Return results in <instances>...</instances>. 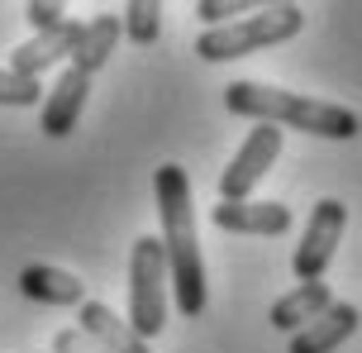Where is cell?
Instances as JSON below:
<instances>
[{
	"mask_svg": "<svg viewBox=\"0 0 362 353\" xmlns=\"http://www.w3.org/2000/svg\"><path fill=\"white\" fill-rule=\"evenodd\" d=\"M153 196H158V215H163V243L167 253V287L177 296V311L196 320L210 301V287H205V258H200V229H196V196H191V177L181 163H163L158 168V182H153Z\"/></svg>",
	"mask_w": 362,
	"mask_h": 353,
	"instance_id": "cell-1",
	"label": "cell"
},
{
	"mask_svg": "<svg viewBox=\"0 0 362 353\" xmlns=\"http://www.w3.org/2000/svg\"><path fill=\"white\" fill-rule=\"evenodd\" d=\"M224 105L229 115L272 125V129H300L310 139H358L362 120L348 105L334 100H315L305 91H286V86H267V81H229L224 86Z\"/></svg>",
	"mask_w": 362,
	"mask_h": 353,
	"instance_id": "cell-2",
	"label": "cell"
},
{
	"mask_svg": "<svg viewBox=\"0 0 362 353\" xmlns=\"http://www.w3.org/2000/svg\"><path fill=\"white\" fill-rule=\"evenodd\" d=\"M305 29V10L300 5H262L253 15L219 24V29H200L196 38V57L200 62H234V57L262 53L272 43H286Z\"/></svg>",
	"mask_w": 362,
	"mask_h": 353,
	"instance_id": "cell-3",
	"label": "cell"
},
{
	"mask_svg": "<svg viewBox=\"0 0 362 353\" xmlns=\"http://www.w3.org/2000/svg\"><path fill=\"white\" fill-rule=\"evenodd\" d=\"M129 330L139 339L163 335L167 325V253L158 234H139L134 253H129Z\"/></svg>",
	"mask_w": 362,
	"mask_h": 353,
	"instance_id": "cell-4",
	"label": "cell"
},
{
	"mask_svg": "<svg viewBox=\"0 0 362 353\" xmlns=\"http://www.w3.org/2000/svg\"><path fill=\"white\" fill-rule=\"evenodd\" d=\"M344 229H348L344 201H334V196L315 201V210H310V220H305V234H300L296 253H291V272H296V282H325L329 262H334L339 243H344Z\"/></svg>",
	"mask_w": 362,
	"mask_h": 353,
	"instance_id": "cell-5",
	"label": "cell"
},
{
	"mask_svg": "<svg viewBox=\"0 0 362 353\" xmlns=\"http://www.w3.org/2000/svg\"><path fill=\"white\" fill-rule=\"evenodd\" d=\"M276 158H281V129H272V125H257L238 153L229 158V168L219 172V201H253V191L262 186L272 168H276Z\"/></svg>",
	"mask_w": 362,
	"mask_h": 353,
	"instance_id": "cell-6",
	"label": "cell"
},
{
	"mask_svg": "<svg viewBox=\"0 0 362 353\" xmlns=\"http://www.w3.org/2000/svg\"><path fill=\"white\" fill-rule=\"evenodd\" d=\"M76 43H81V24L76 19H62L57 29H48V34H34L29 43H19L15 53H10V72L19 76H43L53 72V67H67L76 53Z\"/></svg>",
	"mask_w": 362,
	"mask_h": 353,
	"instance_id": "cell-7",
	"label": "cell"
},
{
	"mask_svg": "<svg viewBox=\"0 0 362 353\" xmlns=\"http://www.w3.org/2000/svg\"><path fill=\"white\" fill-rule=\"evenodd\" d=\"M90 100V76L76 72V67H62L57 81L43 91V115H38V129L48 134V139H67L76 129V120L86 110Z\"/></svg>",
	"mask_w": 362,
	"mask_h": 353,
	"instance_id": "cell-8",
	"label": "cell"
},
{
	"mask_svg": "<svg viewBox=\"0 0 362 353\" xmlns=\"http://www.w3.org/2000/svg\"><path fill=\"white\" fill-rule=\"evenodd\" d=\"M210 220L224 234L276 239V234L291 229V205H281V201H219V205H210Z\"/></svg>",
	"mask_w": 362,
	"mask_h": 353,
	"instance_id": "cell-9",
	"label": "cell"
},
{
	"mask_svg": "<svg viewBox=\"0 0 362 353\" xmlns=\"http://www.w3.org/2000/svg\"><path fill=\"white\" fill-rule=\"evenodd\" d=\"M76 330L100 353H153V344L134 335L129 320L115 316V306H105V301H81L76 306Z\"/></svg>",
	"mask_w": 362,
	"mask_h": 353,
	"instance_id": "cell-10",
	"label": "cell"
},
{
	"mask_svg": "<svg viewBox=\"0 0 362 353\" xmlns=\"http://www.w3.org/2000/svg\"><path fill=\"white\" fill-rule=\"evenodd\" d=\"M358 325H362L358 306H353V301H334L325 316H315L305 330L291 335V353H334L344 339L358 335Z\"/></svg>",
	"mask_w": 362,
	"mask_h": 353,
	"instance_id": "cell-11",
	"label": "cell"
},
{
	"mask_svg": "<svg viewBox=\"0 0 362 353\" xmlns=\"http://www.w3.org/2000/svg\"><path fill=\"white\" fill-rule=\"evenodd\" d=\"M19 291L38 306H81V301H90L86 282L67 267H53V262H29L19 272Z\"/></svg>",
	"mask_w": 362,
	"mask_h": 353,
	"instance_id": "cell-12",
	"label": "cell"
},
{
	"mask_svg": "<svg viewBox=\"0 0 362 353\" xmlns=\"http://www.w3.org/2000/svg\"><path fill=\"white\" fill-rule=\"evenodd\" d=\"M329 306H334V291H329L325 282H300V287H291L286 296L272 301L267 325L281 330V335H296V330H305L315 316H325Z\"/></svg>",
	"mask_w": 362,
	"mask_h": 353,
	"instance_id": "cell-13",
	"label": "cell"
},
{
	"mask_svg": "<svg viewBox=\"0 0 362 353\" xmlns=\"http://www.w3.org/2000/svg\"><path fill=\"white\" fill-rule=\"evenodd\" d=\"M119 34H124V29H119V15H115V10L95 15L90 24H81V43H76V53H72V62H67V67L95 76V72L110 62V57H115V43H119Z\"/></svg>",
	"mask_w": 362,
	"mask_h": 353,
	"instance_id": "cell-14",
	"label": "cell"
},
{
	"mask_svg": "<svg viewBox=\"0 0 362 353\" xmlns=\"http://www.w3.org/2000/svg\"><path fill=\"white\" fill-rule=\"evenodd\" d=\"M119 29H124L139 48H153L163 38V5L158 0H129L124 15H119Z\"/></svg>",
	"mask_w": 362,
	"mask_h": 353,
	"instance_id": "cell-15",
	"label": "cell"
},
{
	"mask_svg": "<svg viewBox=\"0 0 362 353\" xmlns=\"http://www.w3.org/2000/svg\"><path fill=\"white\" fill-rule=\"evenodd\" d=\"M38 100H43V81L0 67V105H10V110H29V105H38Z\"/></svg>",
	"mask_w": 362,
	"mask_h": 353,
	"instance_id": "cell-16",
	"label": "cell"
},
{
	"mask_svg": "<svg viewBox=\"0 0 362 353\" xmlns=\"http://www.w3.org/2000/svg\"><path fill=\"white\" fill-rule=\"evenodd\" d=\"M253 0H196V19L205 29H219V24H234V19L253 15Z\"/></svg>",
	"mask_w": 362,
	"mask_h": 353,
	"instance_id": "cell-17",
	"label": "cell"
},
{
	"mask_svg": "<svg viewBox=\"0 0 362 353\" xmlns=\"http://www.w3.org/2000/svg\"><path fill=\"white\" fill-rule=\"evenodd\" d=\"M24 19H29L34 34H48V29H57L67 19V5H57V0H29L24 5Z\"/></svg>",
	"mask_w": 362,
	"mask_h": 353,
	"instance_id": "cell-18",
	"label": "cell"
},
{
	"mask_svg": "<svg viewBox=\"0 0 362 353\" xmlns=\"http://www.w3.org/2000/svg\"><path fill=\"white\" fill-rule=\"evenodd\" d=\"M48 353H100V349H95L81 330H57V335H53V349H48Z\"/></svg>",
	"mask_w": 362,
	"mask_h": 353,
	"instance_id": "cell-19",
	"label": "cell"
}]
</instances>
